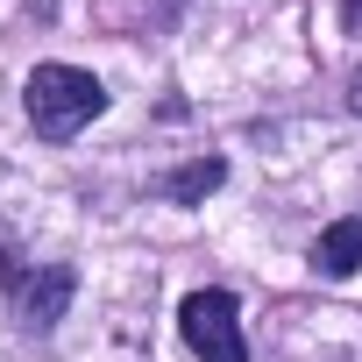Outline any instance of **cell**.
<instances>
[{
	"instance_id": "obj_4",
	"label": "cell",
	"mask_w": 362,
	"mask_h": 362,
	"mask_svg": "<svg viewBox=\"0 0 362 362\" xmlns=\"http://www.w3.org/2000/svg\"><path fill=\"white\" fill-rule=\"evenodd\" d=\"M313 263H320L327 277H348V270L362 263V221H355V214H348V221H334V228L313 242Z\"/></svg>"
},
{
	"instance_id": "obj_5",
	"label": "cell",
	"mask_w": 362,
	"mask_h": 362,
	"mask_svg": "<svg viewBox=\"0 0 362 362\" xmlns=\"http://www.w3.org/2000/svg\"><path fill=\"white\" fill-rule=\"evenodd\" d=\"M221 177H228V163H221V156H199V163H185V170L170 177V199H177V206H192V199L221 192Z\"/></svg>"
},
{
	"instance_id": "obj_7",
	"label": "cell",
	"mask_w": 362,
	"mask_h": 362,
	"mask_svg": "<svg viewBox=\"0 0 362 362\" xmlns=\"http://www.w3.org/2000/svg\"><path fill=\"white\" fill-rule=\"evenodd\" d=\"M348 107H355V114H362V71H355V78H348Z\"/></svg>"
},
{
	"instance_id": "obj_6",
	"label": "cell",
	"mask_w": 362,
	"mask_h": 362,
	"mask_svg": "<svg viewBox=\"0 0 362 362\" xmlns=\"http://www.w3.org/2000/svg\"><path fill=\"white\" fill-rule=\"evenodd\" d=\"M341 22H348V29L362 36V0H341Z\"/></svg>"
},
{
	"instance_id": "obj_2",
	"label": "cell",
	"mask_w": 362,
	"mask_h": 362,
	"mask_svg": "<svg viewBox=\"0 0 362 362\" xmlns=\"http://www.w3.org/2000/svg\"><path fill=\"white\" fill-rule=\"evenodd\" d=\"M177 327H185L199 362H249V334H242V305L228 291H192L177 305Z\"/></svg>"
},
{
	"instance_id": "obj_1",
	"label": "cell",
	"mask_w": 362,
	"mask_h": 362,
	"mask_svg": "<svg viewBox=\"0 0 362 362\" xmlns=\"http://www.w3.org/2000/svg\"><path fill=\"white\" fill-rule=\"evenodd\" d=\"M22 100H29L36 135H78V128H86V121H100V107H107L100 78H93V71H78V64H36Z\"/></svg>"
},
{
	"instance_id": "obj_3",
	"label": "cell",
	"mask_w": 362,
	"mask_h": 362,
	"mask_svg": "<svg viewBox=\"0 0 362 362\" xmlns=\"http://www.w3.org/2000/svg\"><path fill=\"white\" fill-rule=\"evenodd\" d=\"M0 284L22 298V320H29V327H50V320L64 313V298H71V270H64V263H50V270H36V277L0 270Z\"/></svg>"
}]
</instances>
